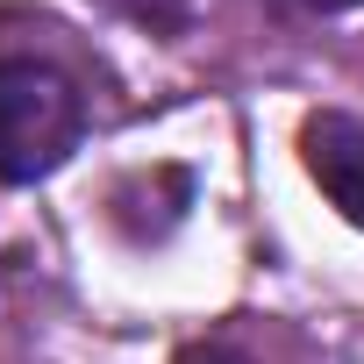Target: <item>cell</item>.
Segmentation results:
<instances>
[{"instance_id":"6da1fadb","label":"cell","mask_w":364,"mask_h":364,"mask_svg":"<svg viewBox=\"0 0 364 364\" xmlns=\"http://www.w3.org/2000/svg\"><path fill=\"white\" fill-rule=\"evenodd\" d=\"M86 136L79 86L43 58H0V186L50 178Z\"/></svg>"},{"instance_id":"7a4b0ae2","label":"cell","mask_w":364,"mask_h":364,"mask_svg":"<svg viewBox=\"0 0 364 364\" xmlns=\"http://www.w3.org/2000/svg\"><path fill=\"white\" fill-rule=\"evenodd\" d=\"M300 150H307L314 186L343 208V222L364 229V122L357 114H314L300 129Z\"/></svg>"},{"instance_id":"3957f363","label":"cell","mask_w":364,"mask_h":364,"mask_svg":"<svg viewBox=\"0 0 364 364\" xmlns=\"http://www.w3.org/2000/svg\"><path fill=\"white\" fill-rule=\"evenodd\" d=\"M178 364H314L307 343L293 328H272V321H229L200 343L178 350Z\"/></svg>"},{"instance_id":"277c9868","label":"cell","mask_w":364,"mask_h":364,"mask_svg":"<svg viewBox=\"0 0 364 364\" xmlns=\"http://www.w3.org/2000/svg\"><path fill=\"white\" fill-rule=\"evenodd\" d=\"M100 8H114V15H129V22L171 36V29H186V8H193V0H100Z\"/></svg>"},{"instance_id":"5b68a950","label":"cell","mask_w":364,"mask_h":364,"mask_svg":"<svg viewBox=\"0 0 364 364\" xmlns=\"http://www.w3.org/2000/svg\"><path fill=\"white\" fill-rule=\"evenodd\" d=\"M307 15H350V8H364V0H300Z\"/></svg>"}]
</instances>
